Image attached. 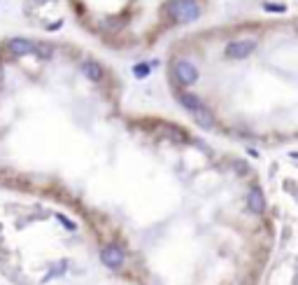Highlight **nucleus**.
Masks as SVG:
<instances>
[{"instance_id": "obj_6", "label": "nucleus", "mask_w": 298, "mask_h": 285, "mask_svg": "<svg viewBox=\"0 0 298 285\" xmlns=\"http://www.w3.org/2000/svg\"><path fill=\"white\" fill-rule=\"evenodd\" d=\"M179 100H182V105L186 110H191L193 115L200 112V110H205L203 108V100H200L198 96H193V94H179Z\"/></svg>"}, {"instance_id": "obj_9", "label": "nucleus", "mask_w": 298, "mask_h": 285, "mask_svg": "<svg viewBox=\"0 0 298 285\" xmlns=\"http://www.w3.org/2000/svg\"><path fill=\"white\" fill-rule=\"evenodd\" d=\"M196 119H198V124H203V126H212V117H210V112H207V110H200V112H196Z\"/></svg>"}, {"instance_id": "obj_1", "label": "nucleus", "mask_w": 298, "mask_h": 285, "mask_svg": "<svg viewBox=\"0 0 298 285\" xmlns=\"http://www.w3.org/2000/svg\"><path fill=\"white\" fill-rule=\"evenodd\" d=\"M166 9L177 21H196L200 16V7L196 5V0H170Z\"/></svg>"}, {"instance_id": "obj_8", "label": "nucleus", "mask_w": 298, "mask_h": 285, "mask_svg": "<svg viewBox=\"0 0 298 285\" xmlns=\"http://www.w3.org/2000/svg\"><path fill=\"white\" fill-rule=\"evenodd\" d=\"M82 70H84V75L89 77V80H100V77H103V70H100V66H98V63L86 61L84 66H82Z\"/></svg>"}, {"instance_id": "obj_2", "label": "nucleus", "mask_w": 298, "mask_h": 285, "mask_svg": "<svg viewBox=\"0 0 298 285\" xmlns=\"http://www.w3.org/2000/svg\"><path fill=\"white\" fill-rule=\"evenodd\" d=\"M173 73H175L179 85H193V82L198 80V70H196V66L189 61H177Z\"/></svg>"}, {"instance_id": "obj_4", "label": "nucleus", "mask_w": 298, "mask_h": 285, "mask_svg": "<svg viewBox=\"0 0 298 285\" xmlns=\"http://www.w3.org/2000/svg\"><path fill=\"white\" fill-rule=\"evenodd\" d=\"M100 260H103V264L110 267V269H119L126 257H123V250L119 246H105L103 253H100Z\"/></svg>"}, {"instance_id": "obj_3", "label": "nucleus", "mask_w": 298, "mask_h": 285, "mask_svg": "<svg viewBox=\"0 0 298 285\" xmlns=\"http://www.w3.org/2000/svg\"><path fill=\"white\" fill-rule=\"evenodd\" d=\"M256 49V40H236L226 47V54L229 59H245Z\"/></svg>"}, {"instance_id": "obj_7", "label": "nucleus", "mask_w": 298, "mask_h": 285, "mask_svg": "<svg viewBox=\"0 0 298 285\" xmlns=\"http://www.w3.org/2000/svg\"><path fill=\"white\" fill-rule=\"evenodd\" d=\"M247 203H249V210H254V213H261V210H263V206H266L261 190H252V192H249V196H247Z\"/></svg>"}, {"instance_id": "obj_5", "label": "nucleus", "mask_w": 298, "mask_h": 285, "mask_svg": "<svg viewBox=\"0 0 298 285\" xmlns=\"http://www.w3.org/2000/svg\"><path fill=\"white\" fill-rule=\"evenodd\" d=\"M7 49L14 56H31V54H38V42L14 38V40H9L7 42Z\"/></svg>"}, {"instance_id": "obj_10", "label": "nucleus", "mask_w": 298, "mask_h": 285, "mask_svg": "<svg viewBox=\"0 0 298 285\" xmlns=\"http://www.w3.org/2000/svg\"><path fill=\"white\" fill-rule=\"evenodd\" d=\"M147 73H149V66H138V68H135V75L138 77H145Z\"/></svg>"}]
</instances>
